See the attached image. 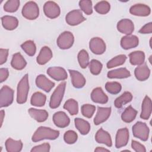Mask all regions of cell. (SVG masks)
<instances>
[{
  "label": "cell",
  "instance_id": "obj_14",
  "mask_svg": "<svg viewBox=\"0 0 152 152\" xmlns=\"http://www.w3.org/2000/svg\"><path fill=\"white\" fill-rule=\"evenodd\" d=\"M117 29L123 34L131 35L134 30V24L129 19H122L117 24Z\"/></svg>",
  "mask_w": 152,
  "mask_h": 152
},
{
  "label": "cell",
  "instance_id": "obj_49",
  "mask_svg": "<svg viewBox=\"0 0 152 152\" xmlns=\"http://www.w3.org/2000/svg\"><path fill=\"white\" fill-rule=\"evenodd\" d=\"M139 33L141 34H150L152 33V23L150 22L145 24L139 30Z\"/></svg>",
  "mask_w": 152,
  "mask_h": 152
},
{
  "label": "cell",
  "instance_id": "obj_22",
  "mask_svg": "<svg viewBox=\"0 0 152 152\" xmlns=\"http://www.w3.org/2000/svg\"><path fill=\"white\" fill-rule=\"evenodd\" d=\"M151 110H152L151 100L148 96H145L142 103L140 118L144 120H147L149 119L151 114Z\"/></svg>",
  "mask_w": 152,
  "mask_h": 152
},
{
  "label": "cell",
  "instance_id": "obj_36",
  "mask_svg": "<svg viewBox=\"0 0 152 152\" xmlns=\"http://www.w3.org/2000/svg\"><path fill=\"white\" fill-rule=\"evenodd\" d=\"M21 48L25 53L30 56H33L36 53V46L34 42L32 40H27L21 45Z\"/></svg>",
  "mask_w": 152,
  "mask_h": 152
},
{
  "label": "cell",
  "instance_id": "obj_3",
  "mask_svg": "<svg viewBox=\"0 0 152 152\" xmlns=\"http://www.w3.org/2000/svg\"><path fill=\"white\" fill-rule=\"evenodd\" d=\"M66 87V82L60 83L53 92L49 102V106L52 109H56L59 106L63 99Z\"/></svg>",
  "mask_w": 152,
  "mask_h": 152
},
{
  "label": "cell",
  "instance_id": "obj_13",
  "mask_svg": "<svg viewBox=\"0 0 152 152\" xmlns=\"http://www.w3.org/2000/svg\"><path fill=\"white\" fill-rule=\"evenodd\" d=\"M53 122L59 128H65L70 123V119L68 115L62 111L55 112L53 115Z\"/></svg>",
  "mask_w": 152,
  "mask_h": 152
},
{
  "label": "cell",
  "instance_id": "obj_29",
  "mask_svg": "<svg viewBox=\"0 0 152 152\" xmlns=\"http://www.w3.org/2000/svg\"><path fill=\"white\" fill-rule=\"evenodd\" d=\"M129 62L132 65H141L145 61V54L144 52L137 50L129 54Z\"/></svg>",
  "mask_w": 152,
  "mask_h": 152
},
{
  "label": "cell",
  "instance_id": "obj_9",
  "mask_svg": "<svg viewBox=\"0 0 152 152\" xmlns=\"http://www.w3.org/2000/svg\"><path fill=\"white\" fill-rule=\"evenodd\" d=\"M43 11L45 15L51 19L57 18L61 13L59 5L53 1H47L43 6Z\"/></svg>",
  "mask_w": 152,
  "mask_h": 152
},
{
  "label": "cell",
  "instance_id": "obj_50",
  "mask_svg": "<svg viewBox=\"0 0 152 152\" xmlns=\"http://www.w3.org/2000/svg\"><path fill=\"white\" fill-rule=\"evenodd\" d=\"M9 75V71L7 68H1L0 69V82L2 83L5 81Z\"/></svg>",
  "mask_w": 152,
  "mask_h": 152
},
{
  "label": "cell",
  "instance_id": "obj_33",
  "mask_svg": "<svg viewBox=\"0 0 152 152\" xmlns=\"http://www.w3.org/2000/svg\"><path fill=\"white\" fill-rule=\"evenodd\" d=\"M132 99V95L129 91H125L120 96L117 97L115 102V106L117 108H121L125 104L130 102Z\"/></svg>",
  "mask_w": 152,
  "mask_h": 152
},
{
  "label": "cell",
  "instance_id": "obj_19",
  "mask_svg": "<svg viewBox=\"0 0 152 152\" xmlns=\"http://www.w3.org/2000/svg\"><path fill=\"white\" fill-rule=\"evenodd\" d=\"M139 40L135 35H127L122 37L121 46L124 49H129L137 47L138 45Z\"/></svg>",
  "mask_w": 152,
  "mask_h": 152
},
{
  "label": "cell",
  "instance_id": "obj_6",
  "mask_svg": "<svg viewBox=\"0 0 152 152\" xmlns=\"http://www.w3.org/2000/svg\"><path fill=\"white\" fill-rule=\"evenodd\" d=\"M14 100V90L8 86H4L0 90V106L7 107L12 104Z\"/></svg>",
  "mask_w": 152,
  "mask_h": 152
},
{
  "label": "cell",
  "instance_id": "obj_34",
  "mask_svg": "<svg viewBox=\"0 0 152 152\" xmlns=\"http://www.w3.org/2000/svg\"><path fill=\"white\" fill-rule=\"evenodd\" d=\"M46 100V96L41 92H36L33 94L30 99V103L31 105L41 107L45 104Z\"/></svg>",
  "mask_w": 152,
  "mask_h": 152
},
{
  "label": "cell",
  "instance_id": "obj_24",
  "mask_svg": "<svg viewBox=\"0 0 152 152\" xmlns=\"http://www.w3.org/2000/svg\"><path fill=\"white\" fill-rule=\"evenodd\" d=\"M136 78L141 81L147 80L150 75V69L145 64H142L137 66L134 71Z\"/></svg>",
  "mask_w": 152,
  "mask_h": 152
},
{
  "label": "cell",
  "instance_id": "obj_20",
  "mask_svg": "<svg viewBox=\"0 0 152 152\" xmlns=\"http://www.w3.org/2000/svg\"><path fill=\"white\" fill-rule=\"evenodd\" d=\"M91 99L93 102L100 104H105L108 102V97L101 87H96L93 90L91 93Z\"/></svg>",
  "mask_w": 152,
  "mask_h": 152
},
{
  "label": "cell",
  "instance_id": "obj_4",
  "mask_svg": "<svg viewBox=\"0 0 152 152\" xmlns=\"http://www.w3.org/2000/svg\"><path fill=\"white\" fill-rule=\"evenodd\" d=\"M21 12L24 18L27 20H33L38 17L39 15V8L35 2L28 1L23 6Z\"/></svg>",
  "mask_w": 152,
  "mask_h": 152
},
{
  "label": "cell",
  "instance_id": "obj_28",
  "mask_svg": "<svg viewBox=\"0 0 152 152\" xmlns=\"http://www.w3.org/2000/svg\"><path fill=\"white\" fill-rule=\"evenodd\" d=\"M5 148L8 152H19L23 148V142L21 140H14L11 138L5 141Z\"/></svg>",
  "mask_w": 152,
  "mask_h": 152
},
{
  "label": "cell",
  "instance_id": "obj_31",
  "mask_svg": "<svg viewBox=\"0 0 152 152\" xmlns=\"http://www.w3.org/2000/svg\"><path fill=\"white\" fill-rule=\"evenodd\" d=\"M76 128L82 135L87 134L90 130V125L88 122L81 118H77L74 119Z\"/></svg>",
  "mask_w": 152,
  "mask_h": 152
},
{
  "label": "cell",
  "instance_id": "obj_46",
  "mask_svg": "<svg viewBox=\"0 0 152 152\" xmlns=\"http://www.w3.org/2000/svg\"><path fill=\"white\" fill-rule=\"evenodd\" d=\"M50 148V146L49 143H43L33 147L31 152H49Z\"/></svg>",
  "mask_w": 152,
  "mask_h": 152
},
{
  "label": "cell",
  "instance_id": "obj_18",
  "mask_svg": "<svg viewBox=\"0 0 152 152\" xmlns=\"http://www.w3.org/2000/svg\"><path fill=\"white\" fill-rule=\"evenodd\" d=\"M111 113V107H98L97 112L94 119V123L96 125L101 124L105 122L110 116Z\"/></svg>",
  "mask_w": 152,
  "mask_h": 152
},
{
  "label": "cell",
  "instance_id": "obj_39",
  "mask_svg": "<svg viewBox=\"0 0 152 152\" xmlns=\"http://www.w3.org/2000/svg\"><path fill=\"white\" fill-rule=\"evenodd\" d=\"M110 9V4L106 1H102L97 2L94 6L95 11L100 14H107Z\"/></svg>",
  "mask_w": 152,
  "mask_h": 152
},
{
  "label": "cell",
  "instance_id": "obj_38",
  "mask_svg": "<svg viewBox=\"0 0 152 152\" xmlns=\"http://www.w3.org/2000/svg\"><path fill=\"white\" fill-rule=\"evenodd\" d=\"M78 61L82 68H86L89 64V56L88 52L84 50H81L78 54Z\"/></svg>",
  "mask_w": 152,
  "mask_h": 152
},
{
  "label": "cell",
  "instance_id": "obj_41",
  "mask_svg": "<svg viewBox=\"0 0 152 152\" xmlns=\"http://www.w3.org/2000/svg\"><path fill=\"white\" fill-rule=\"evenodd\" d=\"M20 7V1L18 0H9L7 1L4 5V10L8 12H14L17 11Z\"/></svg>",
  "mask_w": 152,
  "mask_h": 152
},
{
  "label": "cell",
  "instance_id": "obj_47",
  "mask_svg": "<svg viewBox=\"0 0 152 152\" xmlns=\"http://www.w3.org/2000/svg\"><path fill=\"white\" fill-rule=\"evenodd\" d=\"M131 147L132 148L137 152H145L146 149L144 145L140 143L139 142L132 140L131 142Z\"/></svg>",
  "mask_w": 152,
  "mask_h": 152
},
{
  "label": "cell",
  "instance_id": "obj_21",
  "mask_svg": "<svg viewBox=\"0 0 152 152\" xmlns=\"http://www.w3.org/2000/svg\"><path fill=\"white\" fill-rule=\"evenodd\" d=\"M95 140L97 142L104 144L108 147L112 145V141L110 135L107 131L103 130V128H100L96 132Z\"/></svg>",
  "mask_w": 152,
  "mask_h": 152
},
{
  "label": "cell",
  "instance_id": "obj_17",
  "mask_svg": "<svg viewBox=\"0 0 152 152\" xmlns=\"http://www.w3.org/2000/svg\"><path fill=\"white\" fill-rule=\"evenodd\" d=\"M68 71L71 76L72 86L74 87L77 88H80L85 86L86 81V78L82 74H81L78 71L72 69H69Z\"/></svg>",
  "mask_w": 152,
  "mask_h": 152
},
{
  "label": "cell",
  "instance_id": "obj_8",
  "mask_svg": "<svg viewBox=\"0 0 152 152\" xmlns=\"http://www.w3.org/2000/svg\"><path fill=\"white\" fill-rule=\"evenodd\" d=\"M86 20V18L83 15L82 12L79 10H74L69 12L65 17L66 23L73 26L81 24Z\"/></svg>",
  "mask_w": 152,
  "mask_h": 152
},
{
  "label": "cell",
  "instance_id": "obj_32",
  "mask_svg": "<svg viewBox=\"0 0 152 152\" xmlns=\"http://www.w3.org/2000/svg\"><path fill=\"white\" fill-rule=\"evenodd\" d=\"M137 114V111L130 105L128 106L122 113L121 119L126 123H130L135 119Z\"/></svg>",
  "mask_w": 152,
  "mask_h": 152
},
{
  "label": "cell",
  "instance_id": "obj_48",
  "mask_svg": "<svg viewBox=\"0 0 152 152\" xmlns=\"http://www.w3.org/2000/svg\"><path fill=\"white\" fill-rule=\"evenodd\" d=\"M8 55V49H0V65H2L6 62Z\"/></svg>",
  "mask_w": 152,
  "mask_h": 152
},
{
  "label": "cell",
  "instance_id": "obj_37",
  "mask_svg": "<svg viewBox=\"0 0 152 152\" xmlns=\"http://www.w3.org/2000/svg\"><path fill=\"white\" fill-rule=\"evenodd\" d=\"M126 58V56L124 54L118 55L108 61V62L107 63V68H112L121 65L125 63Z\"/></svg>",
  "mask_w": 152,
  "mask_h": 152
},
{
  "label": "cell",
  "instance_id": "obj_1",
  "mask_svg": "<svg viewBox=\"0 0 152 152\" xmlns=\"http://www.w3.org/2000/svg\"><path fill=\"white\" fill-rule=\"evenodd\" d=\"M59 135V131L52 129L46 126H39L33 134L31 140L33 142H38L43 140H53Z\"/></svg>",
  "mask_w": 152,
  "mask_h": 152
},
{
  "label": "cell",
  "instance_id": "obj_7",
  "mask_svg": "<svg viewBox=\"0 0 152 152\" xmlns=\"http://www.w3.org/2000/svg\"><path fill=\"white\" fill-rule=\"evenodd\" d=\"M74 42L72 33L69 31L62 33L57 39V45L61 49H68L71 48Z\"/></svg>",
  "mask_w": 152,
  "mask_h": 152
},
{
  "label": "cell",
  "instance_id": "obj_42",
  "mask_svg": "<svg viewBox=\"0 0 152 152\" xmlns=\"http://www.w3.org/2000/svg\"><path fill=\"white\" fill-rule=\"evenodd\" d=\"M103 67L102 64L98 60L92 59L89 63L90 72L93 75H98L100 73Z\"/></svg>",
  "mask_w": 152,
  "mask_h": 152
},
{
  "label": "cell",
  "instance_id": "obj_51",
  "mask_svg": "<svg viewBox=\"0 0 152 152\" xmlns=\"http://www.w3.org/2000/svg\"><path fill=\"white\" fill-rule=\"evenodd\" d=\"M94 151H97V152H102V151H110L109 150L106 149L105 148L102 147H97L95 150Z\"/></svg>",
  "mask_w": 152,
  "mask_h": 152
},
{
  "label": "cell",
  "instance_id": "obj_10",
  "mask_svg": "<svg viewBox=\"0 0 152 152\" xmlns=\"http://www.w3.org/2000/svg\"><path fill=\"white\" fill-rule=\"evenodd\" d=\"M90 50L96 55L103 54L106 50V44L103 40L100 37H93L89 42Z\"/></svg>",
  "mask_w": 152,
  "mask_h": 152
},
{
  "label": "cell",
  "instance_id": "obj_5",
  "mask_svg": "<svg viewBox=\"0 0 152 152\" xmlns=\"http://www.w3.org/2000/svg\"><path fill=\"white\" fill-rule=\"evenodd\" d=\"M133 135L140 140L145 141L148 140L150 134V129L145 123L138 121L132 126Z\"/></svg>",
  "mask_w": 152,
  "mask_h": 152
},
{
  "label": "cell",
  "instance_id": "obj_23",
  "mask_svg": "<svg viewBox=\"0 0 152 152\" xmlns=\"http://www.w3.org/2000/svg\"><path fill=\"white\" fill-rule=\"evenodd\" d=\"M52 52L48 46H43L36 58V61L39 65H45L52 58Z\"/></svg>",
  "mask_w": 152,
  "mask_h": 152
},
{
  "label": "cell",
  "instance_id": "obj_25",
  "mask_svg": "<svg viewBox=\"0 0 152 152\" xmlns=\"http://www.w3.org/2000/svg\"><path fill=\"white\" fill-rule=\"evenodd\" d=\"M30 116L38 122H45L48 118V112L45 110L30 108L28 110Z\"/></svg>",
  "mask_w": 152,
  "mask_h": 152
},
{
  "label": "cell",
  "instance_id": "obj_2",
  "mask_svg": "<svg viewBox=\"0 0 152 152\" xmlns=\"http://www.w3.org/2000/svg\"><path fill=\"white\" fill-rule=\"evenodd\" d=\"M28 91V74H26L23 77L17 86V102L18 104H23L27 101Z\"/></svg>",
  "mask_w": 152,
  "mask_h": 152
},
{
  "label": "cell",
  "instance_id": "obj_26",
  "mask_svg": "<svg viewBox=\"0 0 152 152\" xmlns=\"http://www.w3.org/2000/svg\"><path fill=\"white\" fill-rule=\"evenodd\" d=\"M2 24L4 28L7 30H12L16 28L18 25V19L11 15H5L1 17Z\"/></svg>",
  "mask_w": 152,
  "mask_h": 152
},
{
  "label": "cell",
  "instance_id": "obj_12",
  "mask_svg": "<svg viewBox=\"0 0 152 152\" xmlns=\"http://www.w3.org/2000/svg\"><path fill=\"white\" fill-rule=\"evenodd\" d=\"M47 74L56 81H63L67 78L68 75L65 69L60 66L50 67L47 69Z\"/></svg>",
  "mask_w": 152,
  "mask_h": 152
},
{
  "label": "cell",
  "instance_id": "obj_11",
  "mask_svg": "<svg viewBox=\"0 0 152 152\" xmlns=\"http://www.w3.org/2000/svg\"><path fill=\"white\" fill-rule=\"evenodd\" d=\"M129 131L126 128L118 130L115 138V147L117 148L126 145L129 140Z\"/></svg>",
  "mask_w": 152,
  "mask_h": 152
},
{
  "label": "cell",
  "instance_id": "obj_15",
  "mask_svg": "<svg viewBox=\"0 0 152 152\" xmlns=\"http://www.w3.org/2000/svg\"><path fill=\"white\" fill-rule=\"evenodd\" d=\"M129 12L134 15L146 17L150 14V8L145 4H137L132 5L129 9Z\"/></svg>",
  "mask_w": 152,
  "mask_h": 152
},
{
  "label": "cell",
  "instance_id": "obj_27",
  "mask_svg": "<svg viewBox=\"0 0 152 152\" xmlns=\"http://www.w3.org/2000/svg\"><path fill=\"white\" fill-rule=\"evenodd\" d=\"M27 65V62L20 52L13 55L11 62V66L17 70H22Z\"/></svg>",
  "mask_w": 152,
  "mask_h": 152
},
{
  "label": "cell",
  "instance_id": "obj_16",
  "mask_svg": "<svg viewBox=\"0 0 152 152\" xmlns=\"http://www.w3.org/2000/svg\"><path fill=\"white\" fill-rule=\"evenodd\" d=\"M36 84L37 87L46 92H49L55 86V83L49 80L45 75H39L36 78Z\"/></svg>",
  "mask_w": 152,
  "mask_h": 152
},
{
  "label": "cell",
  "instance_id": "obj_52",
  "mask_svg": "<svg viewBox=\"0 0 152 152\" xmlns=\"http://www.w3.org/2000/svg\"><path fill=\"white\" fill-rule=\"evenodd\" d=\"M0 116H1V126H2V122H3V120H4V118L5 116V112L4 110H1L0 112Z\"/></svg>",
  "mask_w": 152,
  "mask_h": 152
},
{
  "label": "cell",
  "instance_id": "obj_43",
  "mask_svg": "<svg viewBox=\"0 0 152 152\" xmlns=\"http://www.w3.org/2000/svg\"><path fill=\"white\" fill-rule=\"evenodd\" d=\"M96 110V106L90 104H84L81 106L82 115L87 118H91Z\"/></svg>",
  "mask_w": 152,
  "mask_h": 152
},
{
  "label": "cell",
  "instance_id": "obj_45",
  "mask_svg": "<svg viewBox=\"0 0 152 152\" xmlns=\"http://www.w3.org/2000/svg\"><path fill=\"white\" fill-rule=\"evenodd\" d=\"M79 6L81 10L87 15H91L93 13L92 2L89 0H82L79 2Z\"/></svg>",
  "mask_w": 152,
  "mask_h": 152
},
{
  "label": "cell",
  "instance_id": "obj_40",
  "mask_svg": "<svg viewBox=\"0 0 152 152\" xmlns=\"http://www.w3.org/2000/svg\"><path fill=\"white\" fill-rule=\"evenodd\" d=\"M105 88L109 93L116 94L121 91L122 86L119 83L116 81L107 82L105 84Z\"/></svg>",
  "mask_w": 152,
  "mask_h": 152
},
{
  "label": "cell",
  "instance_id": "obj_35",
  "mask_svg": "<svg viewBox=\"0 0 152 152\" xmlns=\"http://www.w3.org/2000/svg\"><path fill=\"white\" fill-rule=\"evenodd\" d=\"M64 108L67 110L71 115H75L78 112V102L73 99H69L65 102Z\"/></svg>",
  "mask_w": 152,
  "mask_h": 152
},
{
  "label": "cell",
  "instance_id": "obj_44",
  "mask_svg": "<svg viewBox=\"0 0 152 152\" xmlns=\"http://www.w3.org/2000/svg\"><path fill=\"white\" fill-rule=\"evenodd\" d=\"M78 139L77 134L72 130H68L64 135V140L66 144H74Z\"/></svg>",
  "mask_w": 152,
  "mask_h": 152
},
{
  "label": "cell",
  "instance_id": "obj_30",
  "mask_svg": "<svg viewBox=\"0 0 152 152\" xmlns=\"http://www.w3.org/2000/svg\"><path fill=\"white\" fill-rule=\"evenodd\" d=\"M107 76L109 78H126L131 76V73L126 68H120L109 71Z\"/></svg>",
  "mask_w": 152,
  "mask_h": 152
}]
</instances>
